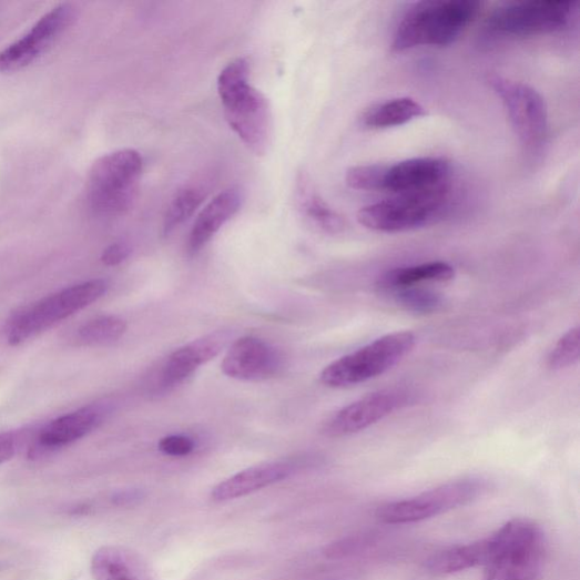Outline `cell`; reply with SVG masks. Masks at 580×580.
Here are the masks:
<instances>
[{
  "instance_id": "7402d4cb",
  "label": "cell",
  "mask_w": 580,
  "mask_h": 580,
  "mask_svg": "<svg viewBox=\"0 0 580 580\" xmlns=\"http://www.w3.org/2000/svg\"><path fill=\"white\" fill-rule=\"evenodd\" d=\"M426 115L424 105L413 98L404 96L374 105L364 113L362 124L367 129L386 130L405 125Z\"/></svg>"
},
{
  "instance_id": "cb8c5ba5",
  "label": "cell",
  "mask_w": 580,
  "mask_h": 580,
  "mask_svg": "<svg viewBox=\"0 0 580 580\" xmlns=\"http://www.w3.org/2000/svg\"><path fill=\"white\" fill-rule=\"evenodd\" d=\"M126 332L125 320L115 315H103L83 325L78 337L85 345H108L120 340Z\"/></svg>"
},
{
  "instance_id": "3957f363",
  "label": "cell",
  "mask_w": 580,
  "mask_h": 580,
  "mask_svg": "<svg viewBox=\"0 0 580 580\" xmlns=\"http://www.w3.org/2000/svg\"><path fill=\"white\" fill-rule=\"evenodd\" d=\"M480 8L479 2L471 0L415 4L397 27L393 50L401 52L424 45H450L477 18Z\"/></svg>"
},
{
  "instance_id": "f546056e",
  "label": "cell",
  "mask_w": 580,
  "mask_h": 580,
  "mask_svg": "<svg viewBox=\"0 0 580 580\" xmlns=\"http://www.w3.org/2000/svg\"><path fill=\"white\" fill-rule=\"evenodd\" d=\"M157 448L166 456L186 457L193 452L195 444L190 437L173 435L163 438Z\"/></svg>"
},
{
  "instance_id": "9a60e30c",
  "label": "cell",
  "mask_w": 580,
  "mask_h": 580,
  "mask_svg": "<svg viewBox=\"0 0 580 580\" xmlns=\"http://www.w3.org/2000/svg\"><path fill=\"white\" fill-rule=\"evenodd\" d=\"M450 165L441 157H413L391 166L385 165L381 192L410 194L449 184Z\"/></svg>"
},
{
  "instance_id": "4316f807",
  "label": "cell",
  "mask_w": 580,
  "mask_h": 580,
  "mask_svg": "<svg viewBox=\"0 0 580 580\" xmlns=\"http://www.w3.org/2000/svg\"><path fill=\"white\" fill-rule=\"evenodd\" d=\"M580 355V328L567 332L554 345L548 356V366L552 372H561L578 363Z\"/></svg>"
},
{
  "instance_id": "d6a6232c",
  "label": "cell",
  "mask_w": 580,
  "mask_h": 580,
  "mask_svg": "<svg viewBox=\"0 0 580 580\" xmlns=\"http://www.w3.org/2000/svg\"><path fill=\"white\" fill-rule=\"evenodd\" d=\"M143 498L144 493L141 490H125L114 495L113 502L118 506H131L140 502Z\"/></svg>"
},
{
  "instance_id": "5bb4252c",
  "label": "cell",
  "mask_w": 580,
  "mask_h": 580,
  "mask_svg": "<svg viewBox=\"0 0 580 580\" xmlns=\"http://www.w3.org/2000/svg\"><path fill=\"white\" fill-rule=\"evenodd\" d=\"M281 354L275 347L256 337H242L227 350L222 370L228 378L240 381L266 380L278 374Z\"/></svg>"
},
{
  "instance_id": "9c48e42d",
  "label": "cell",
  "mask_w": 580,
  "mask_h": 580,
  "mask_svg": "<svg viewBox=\"0 0 580 580\" xmlns=\"http://www.w3.org/2000/svg\"><path fill=\"white\" fill-rule=\"evenodd\" d=\"M576 3L569 0H538L505 4L492 12L486 31L498 38H526L564 29Z\"/></svg>"
},
{
  "instance_id": "6da1fadb",
  "label": "cell",
  "mask_w": 580,
  "mask_h": 580,
  "mask_svg": "<svg viewBox=\"0 0 580 580\" xmlns=\"http://www.w3.org/2000/svg\"><path fill=\"white\" fill-rule=\"evenodd\" d=\"M217 87L231 129L250 151L265 155L272 138V111L267 98L250 83L248 62H231L221 72Z\"/></svg>"
},
{
  "instance_id": "30bf717a",
  "label": "cell",
  "mask_w": 580,
  "mask_h": 580,
  "mask_svg": "<svg viewBox=\"0 0 580 580\" xmlns=\"http://www.w3.org/2000/svg\"><path fill=\"white\" fill-rule=\"evenodd\" d=\"M489 83L501 99L522 147L529 152L539 151L549 132V115L543 96L529 84L499 75L490 77Z\"/></svg>"
},
{
  "instance_id": "8fae6325",
  "label": "cell",
  "mask_w": 580,
  "mask_h": 580,
  "mask_svg": "<svg viewBox=\"0 0 580 580\" xmlns=\"http://www.w3.org/2000/svg\"><path fill=\"white\" fill-rule=\"evenodd\" d=\"M78 9L61 4L44 14L21 39L0 51V73L23 70L38 61L77 21Z\"/></svg>"
},
{
  "instance_id": "7c38bea8",
  "label": "cell",
  "mask_w": 580,
  "mask_h": 580,
  "mask_svg": "<svg viewBox=\"0 0 580 580\" xmlns=\"http://www.w3.org/2000/svg\"><path fill=\"white\" fill-rule=\"evenodd\" d=\"M413 399V393L405 388H388L366 395L335 413L326 421L323 434L330 438L358 434L408 406Z\"/></svg>"
},
{
  "instance_id": "83f0119b",
  "label": "cell",
  "mask_w": 580,
  "mask_h": 580,
  "mask_svg": "<svg viewBox=\"0 0 580 580\" xmlns=\"http://www.w3.org/2000/svg\"><path fill=\"white\" fill-rule=\"evenodd\" d=\"M385 165L352 167L346 173L347 185L357 191L381 192Z\"/></svg>"
},
{
  "instance_id": "1f68e13d",
  "label": "cell",
  "mask_w": 580,
  "mask_h": 580,
  "mask_svg": "<svg viewBox=\"0 0 580 580\" xmlns=\"http://www.w3.org/2000/svg\"><path fill=\"white\" fill-rule=\"evenodd\" d=\"M19 447V435L17 433L0 434V465L11 460Z\"/></svg>"
},
{
  "instance_id": "2e32d148",
  "label": "cell",
  "mask_w": 580,
  "mask_h": 580,
  "mask_svg": "<svg viewBox=\"0 0 580 580\" xmlns=\"http://www.w3.org/2000/svg\"><path fill=\"white\" fill-rule=\"evenodd\" d=\"M231 340L228 332L203 336L176 349L167 359L162 373V387L174 388L195 374L199 368L217 357Z\"/></svg>"
},
{
  "instance_id": "603a6c76",
  "label": "cell",
  "mask_w": 580,
  "mask_h": 580,
  "mask_svg": "<svg viewBox=\"0 0 580 580\" xmlns=\"http://www.w3.org/2000/svg\"><path fill=\"white\" fill-rule=\"evenodd\" d=\"M298 197L304 214L322 230L330 234H337L344 230V220L319 194L314 192L305 176L298 181Z\"/></svg>"
},
{
  "instance_id": "d6986e66",
  "label": "cell",
  "mask_w": 580,
  "mask_h": 580,
  "mask_svg": "<svg viewBox=\"0 0 580 580\" xmlns=\"http://www.w3.org/2000/svg\"><path fill=\"white\" fill-rule=\"evenodd\" d=\"M91 572L95 580H155L139 553L115 546L103 547L94 553Z\"/></svg>"
},
{
  "instance_id": "f1b7e54d",
  "label": "cell",
  "mask_w": 580,
  "mask_h": 580,
  "mask_svg": "<svg viewBox=\"0 0 580 580\" xmlns=\"http://www.w3.org/2000/svg\"><path fill=\"white\" fill-rule=\"evenodd\" d=\"M372 543V538L367 536H352L330 543L325 556L329 559H344L364 550Z\"/></svg>"
},
{
  "instance_id": "277c9868",
  "label": "cell",
  "mask_w": 580,
  "mask_h": 580,
  "mask_svg": "<svg viewBox=\"0 0 580 580\" xmlns=\"http://www.w3.org/2000/svg\"><path fill=\"white\" fill-rule=\"evenodd\" d=\"M142 172V156L133 149L100 156L92 165L85 185L91 213L105 218L128 213L138 195Z\"/></svg>"
},
{
  "instance_id": "7a4b0ae2",
  "label": "cell",
  "mask_w": 580,
  "mask_h": 580,
  "mask_svg": "<svg viewBox=\"0 0 580 580\" xmlns=\"http://www.w3.org/2000/svg\"><path fill=\"white\" fill-rule=\"evenodd\" d=\"M484 580H541L548 556L543 530L533 520L508 521L490 537Z\"/></svg>"
},
{
  "instance_id": "5b68a950",
  "label": "cell",
  "mask_w": 580,
  "mask_h": 580,
  "mask_svg": "<svg viewBox=\"0 0 580 580\" xmlns=\"http://www.w3.org/2000/svg\"><path fill=\"white\" fill-rule=\"evenodd\" d=\"M109 287V283L103 279L88 281L20 309L6 324L4 333L9 345H21L61 324L100 299Z\"/></svg>"
},
{
  "instance_id": "484cf974",
  "label": "cell",
  "mask_w": 580,
  "mask_h": 580,
  "mask_svg": "<svg viewBox=\"0 0 580 580\" xmlns=\"http://www.w3.org/2000/svg\"><path fill=\"white\" fill-rule=\"evenodd\" d=\"M386 294L403 308L417 314H433L440 311L445 304L441 294L417 286L398 288Z\"/></svg>"
},
{
  "instance_id": "8992f818",
  "label": "cell",
  "mask_w": 580,
  "mask_h": 580,
  "mask_svg": "<svg viewBox=\"0 0 580 580\" xmlns=\"http://www.w3.org/2000/svg\"><path fill=\"white\" fill-rule=\"evenodd\" d=\"M416 345L410 332H396L345 355L329 364L320 381L335 389L355 387L376 379L391 370Z\"/></svg>"
},
{
  "instance_id": "ac0fdd59",
  "label": "cell",
  "mask_w": 580,
  "mask_h": 580,
  "mask_svg": "<svg viewBox=\"0 0 580 580\" xmlns=\"http://www.w3.org/2000/svg\"><path fill=\"white\" fill-rule=\"evenodd\" d=\"M243 202L240 189L231 187L211 200L197 216L189 237V252L196 254L228 223Z\"/></svg>"
},
{
  "instance_id": "ba28073f",
  "label": "cell",
  "mask_w": 580,
  "mask_h": 580,
  "mask_svg": "<svg viewBox=\"0 0 580 580\" xmlns=\"http://www.w3.org/2000/svg\"><path fill=\"white\" fill-rule=\"evenodd\" d=\"M488 491L487 480H456L415 497L384 505L378 509L377 517L389 525L420 522L477 501Z\"/></svg>"
},
{
  "instance_id": "e0dca14e",
  "label": "cell",
  "mask_w": 580,
  "mask_h": 580,
  "mask_svg": "<svg viewBox=\"0 0 580 580\" xmlns=\"http://www.w3.org/2000/svg\"><path fill=\"white\" fill-rule=\"evenodd\" d=\"M296 469V465L291 461H271L248 467L216 486L211 491V499L226 502L246 497L287 480Z\"/></svg>"
},
{
  "instance_id": "4fadbf2b",
  "label": "cell",
  "mask_w": 580,
  "mask_h": 580,
  "mask_svg": "<svg viewBox=\"0 0 580 580\" xmlns=\"http://www.w3.org/2000/svg\"><path fill=\"white\" fill-rule=\"evenodd\" d=\"M110 411L109 404H92L50 421L30 448L29 457L38 459L81 440L94 431Z\"/></svg>"
},
{
  "instance_id": "52a82bcc",
  "label": "cell",
  "mask_w": 580,
  "mask_h": 580,
  "mask_svg": "<svg viewBox=\"0 0 580 580\" xmlns=\"http://www.w3.org/2000/svg\"><path fill=\"white\" fill-rule=\"evenodd\" d=\"M449 184L366 205L358 211L357 221L367 230L380 233H401L424 227L437 218L447 204Z\"/></svg>"
},
{
  "instance_id": "44dd1931",
  "label": "cell",
  "mask_w": 580,
  "mask_h": 580,
  "mask_svg": "<svg viewBox=\"0 0 580 580\" xmlns=\"http://www.w3.org/2000/svg\"><path fill=\"white\" fill-rule=\"evenodd\" d=\"M455 269L444 261L421 263L411 267L396 268L384 274L377 282L383 293L415 286L425 282L445 283L455 278Z\"/></svg>"
},
{
  "instance_id": "4dcf8cb0",
  "label": "cell",
  "mask_w": 580,
  "mask_h": 580,
  "mask_svg": "<svg viewBox=\"0 0 580 580\" xmlns=\"http://www.w3.org/2000/svg\"><path fill=\"white\" fill-rule=\"evenodd\" d=\"M132 254V247L126 242H118L105 247L101 254V261L104 266L116 267L122 265Z\"/></svg>"
},
{
  "instance_id": "ffe728a7",
  "label": "cell",
  "mask_w": 580,
  "mask_h": 580,
  "mask_svg": "<svg viewBox=\"0 0 580 580\" xmlns=\"http://www.w3.org/2000/svg\"><path fill=\"white\" fill-rule=\"evenodd\" d=\"M491 554L490 537L477 542L452 547L437 552L427 561L436 574H451L471 568L485 567Z\"/></svg>"
},
{
  "instance_id": "d4e9b609",
  "label": "cell",
  "mask_w": 580,
  "mask_h": 580,
  "mask_svg": "<svg viewBox=\"0 0 580 580\" xmlns=\"http://www.w3.org/2000/svg\"><path fill=\"white\" fill-rule=\"evenodd\" d=\"M204 195L196 187L180 190L171 201L164 218V235H171L175 230L189 221L201 205Z\"/></svg>"
}]
</instances>
